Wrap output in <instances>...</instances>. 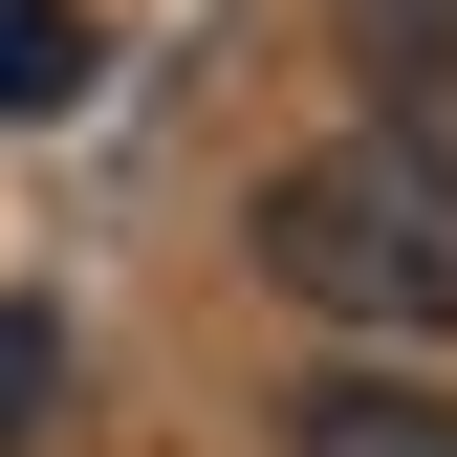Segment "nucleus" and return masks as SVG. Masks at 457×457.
Here are the masks:
<instances>
[{
    "label": "nucleus",
    "mask_w": 457,
    "mask_h": 457,
    "mask_svg": "<svg viewBox=\"0 0 457 457\" xmlns=\"http://www.w3.org/2000/svg\"><path fill=\"white\" fill-rule=\"evenodd\" d=\"M262 283L305 327H370V349H457V153L414 131H327L262 175Z\"/></svg>",
    "instance_id": "obj_1"
},
{
    "label": "nucleus",
    "mask_w": 457,
    "mask_h": 457,
    "mask_svg": "<svg viewBox=\"0 0 457 457\" xmlns=\"http://www.w3.org/2000/svg\"><path fill=\"white\" fill-rule=\"evenodd\" d=\"M283 457H457V414H436V392H370V370H327L305 414H283Z\"/></svg>",
    "instance_id": "obj_3"
},
{
    "label": "nucleus",
    "mask_w": 457,
    "mask_h": 457,
    "mask_svg": "<svg viewBox=\"0 0 457 457\" xmlns=\"http://www.w3.org/2000/svg\"><path fill=\"white\" fill-rule=\"evenodd\" d=\"M349 66H370V131L457 153V0H349Z\"/></svg>",
    "instance_id": "obj_2"
},
{
    "label": "nucleus",
    "mask_w": 457,
    "mask_h": 457,
    "mask_svg": "<svg viewBox=\"0 0 457 457\" xmlns=\"http://www.w3.org/2000/svg\"><path fill=\"white\" fill-rule=\"evenodd\" d=\"M87 87V22H66V0H0V109H66Z\"/></svg>",
    "instance_id": "obj_4"
},
{
    "label": "nucleus",
    "mask_w": 457,
    "mask_h": 457,
    "mask_svg": "<svg viewBox=\"0 0 457 457\" xmlns=\"http://www.w3.org/2000/svg\"><path fill=\"white\" fill-rule=\"evenodd\" d=\"M44 370H66V349H44V305H0V436L44 414Z\"/></svg>",
    "instance_id": "obj_5"
}]
</instances>
